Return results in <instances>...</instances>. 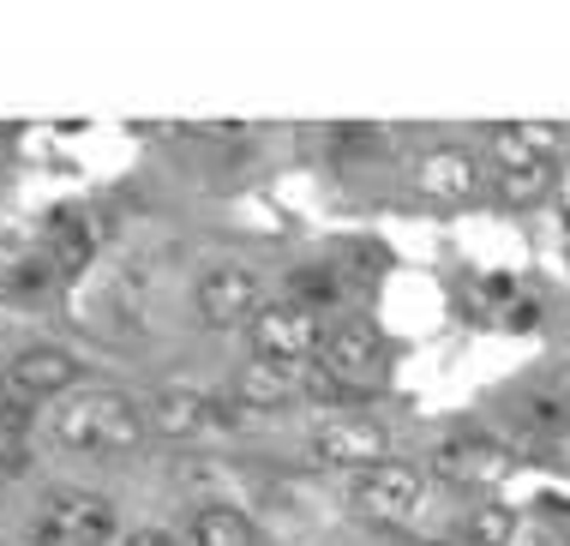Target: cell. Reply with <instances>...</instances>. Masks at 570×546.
Listing matches in <instances>:
<instances>
[{"label":"cell","mask_w":570,"mask_h":546,"mask_svg":"<svg viewBox=\"0 0 570 546\" xmlns=\"http://www.w3.org/2000/svg\"><path fill=\"white\" fill-rule=\"evenodd\" d=\"M49 246H55V264H85V259H90V228H85V216H79V211H55Z\"/></svg>","instance_id":"cell-17"},{"label":"cell","mask_w":570,"mask_h":546,"mask_svg":"<svg viewBox=\"0 0 570 546\" xmlns=\"http://www.w3.org/2000/svg\"><path fill=\"white\" fill-rule=\"evenodd\" d=\"M7 397L12 402H60L79 390V354L60 349V342H30L7 361Z\"/></svg>","instance_id":"cell-7"},{"label":"cell","mask_w":570,"mask_h":546,"mask_svg":"<svg viewBox=\"0 0 570 546\" xmlns=\"http://www.w3.org/2000/svg\"><path fill=\"white\" fill-rule=\"evenodd\" d=\"M318 367H325L348 397H361V390H373L384 379V342H379V331L366 319H343V324H331V331H325Z\"/></svg>","instance_id":"cell-8"},{"label":"cell","mask_w":570,"mask_h":546,"mask_svg":"<svg viewBox=\"0 0 570 546\" xmlns=\"http://www.w3.org/2000/svg\"><path fill=\"white\" fill-rule=\"evenodd\" d=\"M559 390H564V397H570V367H564V379H559Z\"/></svg>","instance_id":"cell-19"},{"label":"cell","mask_w":570,"mask_h":546,"mask_svg":"<svg viewBox=\"0 0 570 546\" xmlns=\"http://www.w3.org/2000/svg\"><path fill=\"white\" fill-rule=\"evenodd\" d=\"M145 415H150V432L168 439V445H193V439H205L210 427L235 420L228 402H217L210 390H198V384H163L157 397L145 402Z\"/></svg>","instance_id":"cell-9"},{"label":"cell","mask_w":570,"mask_h":546,"mask_svg":"<svg viewBox=\"0 0 570 546\" xmlns=\"http://www.w3.org/2000/svg\"><path fill=\"white\" fill-rule=\"evenodd\" d=\"M145 432H150L145 402L115 384H85L49 409V445L67 450V457H127V450L145 445Z\"/></svg>","instance_id":"cell-1"},{"label":"cell","mask_w":570,"mask_h":546,"mask_svg":"<svg viewBox=\"0 0 570 546\" xmlns=\"http://www.w3.org/2000/svg\"><path fill=\"white\" fill-rule=\"evenodd\" d=\"M354 510L379 528H409L426 510V475L396 457L366 468V475H354Z\"/></svg>","instance_id":"cell-6"},{"label":"cell","mask_w":570,"mask_h":546,"mask_svg":"<svg viewBox=\"0 0 570 546\" xmlns=\"http://www.w3.org/2000/svg\"><path fill=\"white\" fill-rule=\"evenodd\" d=\"M559 150H564V133L541 127V120H504V127L487 133L492 168H552Z\"/></svg>","instance_id":"cell-11"},{"label":"cell","mask_w":570,"mask_h":546,"mask_svg":"<svg viewBox=\"0 0 570 546\" xmlns=\"http://www.w3.org/2000/svg\"><path fill=\"white\" fill-rule=\"evenodd\" d=\"M414 186L426 198H439V205H462V198L487 193V168H481V156L462 145H433L414 163Z\"/></svg>","instance_id":"cell-10"},{"label":"cell","mask_w":570,"mask_h":546,"mask_svg":"<svg viewBox=\"0 0 570 546\" xmlns=\"http://www.w3.org/2000/svg\"><path fill=\"white\" fill-rule=\"evenodd\" d=\"M517 540V510L511 505H474L456 528V546H511Z\"/></svg>","instance_id":"cell-15"},{"label":"cell","mask_w":570,"mask_h":546,"mask_svg":"<svg viewBox=\"0 0 570 546\" xmlns=\"http://www.w3.org/2000/svg\"><path fill=\"white\" fill-rule=\"evenodd\" d=\"M487 186L499 205H534L552 186V168H487Z\"/></svg>","instance_id":"cell-16"},{"label":"cell","mask_w":570,"mask_h":546,"mask_svg":"<svg viewBox=\"0 0 570 546\" xmlns=\"http://www.w3.org/2000/svg\"><path fill=\"white\" fill-rule=\"evenodd\" d=\"M301 397V372H283V367H265L253 361L235 379V390H228V409H246V415H283L288 402Z\"/></svg>","instance_id":"cell-13"},{"label":"cell","mask_w":570,"mask_h":546,"mask_svg":"<svg viewBox=\"0 0 570 546\" xmlns=\"http://www.w3.org/2000/svg\"><path fill=\"white\" fill-rule=\"evenodd\" d=\"M187 546H258V528L228 498H198L187 510Z\"/></svg>","instance_id":"cell-14"},{"label":"cell","mask_w":570,"mask_h":546,"mask_svg":"<svg viewBox=\"0 0 570 546\" xmlns=\"http://www.w3.org/2000/svg\"><path fill=\"white\" fill-rule=\"evenodd\" d=\"M120 546H187L175 535V528H157V523H145V528H127V535H120Z\"/></svg>","instance_id":"cell-18"},{"label":"cell","mask_w":570,"mask_h":546,"mask_svg":"<svg viewBox=\"0 0 570 546\" xmlns=\"http://www.w3.org/2000/svg\"><path fill=\"white\" fill-rule=\"evenodd\" d=\"M193 306H198V319H205L210 331H235V324H253L258 319V306H265V283H258L253 264L217 259V264H205V271H198Z\"/></svg>","instance_id":"cell-5"},{"label":"cell","mask_w":570,"mask_h":546,"mask_svg":"<svg viewBox=\"0 0 570 546\" xmlns=\"http://www.w3.org/2000/svg\"><path fill=\"white\" fill-rule=\"evenodd\" d=\"M306 457L331 475H366V468L391 462V427L361 409H343V415H325L313 420L306 432Z\"/></svg>","instance_id":"cell-4"},{"label":"cell","mask_w":570,"mask_h":546,"mask_svg":"<svg viewBox=\"0 0 570 546\" xmlns=\"http://www.w3.org/2000/svg\"><path fill=\"white\" fill-rule=\"evenodd\" d=\"M504 468H511V457L487 439H444L433 450V475L451 480V487H492Z\"/></svg>","instance_id":"cell-12"},{"label":"cell","mask_w":570,"mask_h":546,"mask_svg":"<svg viewBox=\"0 0 570 546\" xmlns=\"http://www.w3.org/2000/svg\"><path fill=\"white\" fill-rule=\"evenodd\" d=\"M120 540V510L115 498L90 487H55L42 493L30 517V546H115Z\"/></svg>","instance_id":"cell-2"},{"label":"cell","mask_w":570,"mask_h":546,"mask_svg":"<svg viewBox=\"0 0 570 546\" xmlns=\"http://www.w3.org/2000/svg\"><path fill=\"white\" fill-rule=\"evenodd\" d=\"M246 342H253V361L283 367V372H306L325 349V319H318L306 301H265L258 319L246 324Z\"/></svg>","instance_id":"cell-3"}]
</instances>
